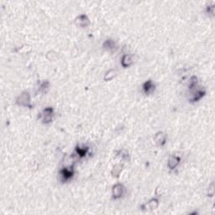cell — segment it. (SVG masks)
I'll list each match as a JSON object with an SVG mask.
<instances>
[{"instance_id": "obj_2", "label": "cell", "mask_w": 215, "mask_h": 215, "mask_svg": "<svg viewBox=\"0 0 215 215\" xmlns=\"http://www.w3.org/2000/svg\"><path fill=\"white\" fill-rule=\"evenodd\" d=\"M53 117V109L52 108H46L43 112V121L44 123H49L52 121Z\"/></svg>"}, {"instance_id": "obj_5", "label": "cell", "mask_w": 215, "mask_h": 215, "mask_svg": "<svg viewBox=\"0 0 215 215\" xmlns=\"http://www.w3.org/2000/svg\"><path fill=\"white\" fill-rule=\"evenodd\" d=\"M180 162V158L177 156H172L168 161V166L171 169H174L177 167L178 164Z\"/></svg>"}, {"instance_id": "obj_6", "label": "cell", "mask_w": 215, "mask_h": 215, "mask_svg": "<svg viewBox=\"0 0 215 215\" xmlns=\"http://www.w3.org/2000/svg\"><path fill=\"white\" fill-rule=\"evenodd\" d=\"M121 63L123 66L127 67V66H130L133 63V60H132V57L130 55H124L122 58Z\"/></svg>"}, {"instance_id": "obj_11", "label": "cell", "mask_w": 215, "mask_h": 215, "mask_svg": "<svg viewBox=\"0 0 215 215\" xmlns=\"http://www.w3.org/2000/svg\"><path fill=\"white\" fill-rule=\"evenodd\" d=\"M104 47H106L107 49H111L114 47V43L111 40H108L106 42L104 43Z\"/></svg>"}, {"instance_id": "obj_1", "label": "cell", "mask_w": 215, "mask_h": 215, "mask_svg": "<svg viewBox=\"0 0 215 215\" xmlns=\"http://www.w3.org/2000/svg\"><path fill=\"white\" fill-rule=\"evenodd\" d=\"M124 187L121 184H116L114 187H113V197L114 199L119 198L123 196L124 194Z\"/></svg>"}, {"instance_id": "obj_7", "label": "cell", "mask_w": 215, "mask_h": 215, "mask_svg": "<svg viewBox=\"0 0 215 215\" xmlns=\"http://www.w3.org/2000/svg\"><path fill=\"white\" fill-rule=\"evenodd\" d=\"M155 141H156L157 144L162 145L164 143L166 142V135H164L163 133L160 132V133H158V134L155 135Z\"/></svg>"}, {"instance_id": "obj_9", "label": "cell", "mask_w": 215, "mask_h": 215, "mask_svg": "<svg viewBox=\"0 0 215 215\" xmlns=\"http://www.w3.org/2000/svg\"><path fill=\"white\" fill-rule=\"evenodd\" d=\"M88 148L87 147H85V148H79L78 146L76 148V150H77V152L78 153V155H79L80 156H83V155H86V153H87V151H88Z\"/></svg>"}, {"instance_id": "obj_10", "label": "cell", "mask_w": 215, "mask_h": 215, "mask_svg": "<svg viewBox=\"0 0 215 215\" xmlns=\"http://www.w3.org/2000/svg\"><path fill=\"white\" fill-rule=\"evenodd\" d=\"M113 77H114V71L111 70V71H108L107 73H106L104 79L106 80V81H109V80L112 79Z\"/></svg>"}, {"instance_id": "obj_3", "label": "cell", "mask_w": 215, "mask_h": 215, "mask_svg": "<svg viewBox=\"0 0 215 215\" xmlns=\"http://www.w3.org/2000/svg\"><path fill=\"white\" fill-rule=\"evenodd\" d=\"M143 89H144V92L146 94H150V93H152L155 90V85L152 82V81H147L145 84L143 85Z\"/></svg>"}, {"instance_id": "obj_8", "label": "cell", "mask_w": 215, "mask_h": 215, "mask_svg": "<svg viewBox=\"0 0 215 215\" xmlns=\"http://www.w3.org/2000/svg\"><path fill=\"white\" fill-rule=\"evenodd\" d=\"M61 176H62L63 179L68 180V179H70L73 176V171L68 170V169H63L61 171Z\"/></svg>"}, {"instance_id": "obj_4", "label": "cell", "mask_w": 215, "mask_h": 215, "mask_svg": "<svg viewBox=\"0 0 215 215\" xmlns=\"http://www.w3.org/2000/svg\"><path fill=\"white\" fill-rule=\"evenodd\" d=\"M18 103L21 105L28 106V103H29V96L28 93H24L18 99Z\"/></svg>"}]
</instances>
